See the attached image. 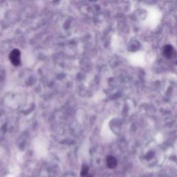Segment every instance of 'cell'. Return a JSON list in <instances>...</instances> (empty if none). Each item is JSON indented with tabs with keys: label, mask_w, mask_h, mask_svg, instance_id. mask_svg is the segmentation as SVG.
Here are the masks:
<instances>
[{
	"label": "cell",
	"mask_w": 177,
	"mask_h": 177,
	"mask_svg": "<svg viewBox=\"0 0 177 177\" xmlns=\"http://www.w3.org/2000/svg\"><path fill=\"white\" fill-rule=\"evenodd\" d=\"M163 55L167 59H172L176 57L177 53L172 45L166 44L163 49Z\"/></svg>",
	"instance_id": "obj_1"
},
{
	"label": "cell",
	"mask_w": 177,
	"mask_h": 177,
	"mask_svg": "<svg viewBox=\"0 0 177 177\" xmlns=\"http://www.w3.org/2000/svg\"><path fill=\"white\" fill-rule=\"evenodd\" d=\"M21 53L18 49H13L10 53L9 58L13 65L19 66L20 64Z\"/></svg>",
	"instance_id": "obj_2"
},
{
	"label": "cell",
	"mask_w": 177,
	"mask_h": 177,
	"mask_svg": "<svg viewBox=\"0 0 177 177\" xmlns=\"http://www.w3.org/2000/svg\"><path fill=\"white\" fill-rule=\"evenodd\" d=\"M107 165L110 169H114L117 166V160L113 156H109L107 157Z\"/></svg>",
	"instance_id": "obj_3"
},
{
	"label": "cell",
	"mask_w": 177,
	"mask_h": 177,
	"mask_svg": "<svg viewBox=\"0 0 177 177\" xmlns=\"http://www.w3.org/2000/svg\"><path fill=\"white\" fill-rule=\"evenodd\" d=\"M89 167L86 165H82V169H81L80 176L82 177H86L88 176Z\"/></svg>",
	"instance_id": "obj_4"
}]
</instances>
